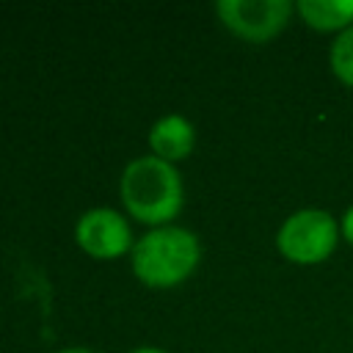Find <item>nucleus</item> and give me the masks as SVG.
Returning <instances> with one entry per match:
<instances>
[{"label": "nucleus", "instance_id": "1", "mask_svg": "<svg viewBox=\"0 0 353 353\" xmlns=\"http://www.w3.org/2000/svg\"><path fill=\"white\" fill-rule=\"evenodd\" d=\"M119 196L127 218L154 229L168 226L185 204V182L174 163L154 154L135 157L119 176Z\"/></svg>", "mask_w": 353, "mask_h": 353}, {"label": "nucleus", "instance_id": "2", "mask_svg": "<svg viewBox=\"0 0 353 353\" xmlns=\"http://www.w3.org/2000/svg\"><path fill=\"white\" fill-rule=\"evenodd\" d=\"M201 262V240L193 229L168 223L143 232L132 251L130 265L141 284L152 290H171L188 281Z\"/></svg>", "mask_w": 353, "mask_h": 353}, {"label": "nucleus", "instance_id": "3", "mask_svg": "<svg viewBox=\"0 0 353 353\" xmlns=\"http://www.w3.org/2000/svg\"><path fill=\"white\" fill-rule=\"evenodd\" d=\"M342 240L339 218L320 207H303L290 212L276 229V251L292 265L325 262Z\"/></svg>", "mask_w": 353, "mask_h": 353}, {"label": "nucleus", "instance_id": "4", "mask_svg": "<svg viewBox=\"0 0 353 353\" xmlns=\"http://www.w3.org/2000/svg\"><path fill=\"white\" fill-rule=\"evenodd\" d=\"M295 3L290 0H218L215 17L221 25L251 44H265L276 39L292 19Z\"/></svg>", "mask_w": 353, "mask_h": 353}, {"label": "nucleus", "instance_id": "5", "mask_svg": "<svg viewBox=\"0 0 353 353\" xmlns=\"http://www.w3.org/2000/svg\"><path fill=\"white\" fill-rule=\"evenodd\" d=\"M74 243L94 259H119L132 251L135 237L124 212L113 207H91L74 223Z\"/></svg>", "mask_w": 353, "mask_h": 353}, {"label": "nucleus", "instance_id": "6", "mask_svg": "<svg viewBox=\"0 0 353 353\" xmlns=\"http://www.w3.org/2000/svg\"><path fill=\"white\" fill-rule=\"evenodd\" d=\"M196 146V127L182 113H165L149 127V149L154 157L179 163L185 160Z\"/></svg>", "mask_w": 353, "mask_h": 353}, {"label": "nucleus", "instance_id": "7", "mask_svg": "<svg viewBox=\"0 0 353 353\" xmlns=\"http://www.w3.org/2000/svg\"><path fill=\"white\" fill-rule=\"evenodd\" d=\"M295 14L317 33H342L353 25V0H298Z\"/></svg>", "mask_w": 353, "mask_h": 353}, {"label": "nucleus", "instance_id": "8", "mask_svg": "<svg viewBox=\"0 0 353 353\" xmlns=\"http://www.w3.org/2000/svg\"><path fill=\"white\" fill-rule=\"evenodd\" d=\"M328 69L342 85L353 88V25L334 36L328 47Z\"/></svg>", "mask_w": 353, "mask_h": 353}, {"label": "nucleus", "instance_id": "9", "mask_svg": "<svg viewBox=\"0 0 353 353\" xmlns=\"http://www.w3.org/2000/svg\"><path fill=\"white\" fill-rule=\"evenodd\" d=\"M339 229H342V240L353 248V204L342 212V218H339Z\"/></svg>", "mask_w": 353, "mask_h": 353}, {"label": "nucleus", "instance_id": "10", "mask_svg": "<svg viewBox=\"0 0 353 353\" xmlns=\"http://www.w3.org/2000/svg\"><path fill=\"white\" fill-rule=\"evenodd\" d=\"M127 353H168V350L154 347V345H141V347H132V350H127Z\"/></svg>", "mask_w": 353, "mask_h": 353}, {"label": "nucleus", "instance_id": "11", "mask_svg": "<svg viewBox=\"0 0 353 353\" xmlns=\"http://www.w3.org/2000/svg\"><path fill=\"white\" fill-rule=\"evenodd\" d=\"M52 353H97L91 347H80V345H72V347H61V350H52Z\"/></svg>", "mask_w": 353, "mask_h": 353}]
</instances>
